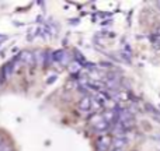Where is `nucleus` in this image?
<instances>
[{"instance_id":"f03ea898","label":"nucleus","mask_w":160,"mask_h":151,"mask_svg":"<svg viewBox=\"0 0 160 151\" xmlns=\"http://www.w3.org/2000/svg\"><path fill=\"white\" fill-rule=\"evenodd\" d=\"M52 60L53 62H62V63H65V62H68V55L65 50H58V52H55L52 55Z\"/></svg>"},{"instance_id":"9d476101","label":"nucleus","mask_w":160,"mask_h":151,"mask_svg":"<svg viewBox=\"0 0 160 151\" xmlns=\"http://www.w3.org/2000/svg\"><path fill=\"white\" fill-rule=\"evenodd\" d=\"M112 151H124V150H121V149H114Z\"/></svg>"},{"instance_id":"f257e3e1","label":"nucleus","mask_w":160,"mask_h":151,"mask_svg":"<svg viewBox=\"0 0 160 151\" xmlns=\"http://www.w3.org/2000/svg\"><path fill=\"white\" fill-rule=\"evenodd\" d=\"M133 123H135V120H133L132 113L128 112V111L121 112V115H119V125H121L124 129H129V127H132Z\"/></svg>"},{"instance_id":"7ed1b4c3","label":"nucleus","mask_w":160,"mask_h":151,"mask_svg":"<svg viewBox=\"0 0 160 151\" xmlns=\"http://www.w3.org/2000/svg\"><path fill=\"white\" fill-rule=\"evenodd\" d=\"M97 149L98 151H108L110 149V139L108 137H101L97 143Z\"/></svg>"},{"instance_id":"39448f33","label":"nucleus","mask_w":160,"mask_h":151,"mask_svg":"<svg viewBox=\"0 0 160 151\" xmlns=\"http://www.w3.org/2000/svg\"><path fill=\"white\" fill-rule=\"evenodd\" d=\"M20 59H21L25 64H31L35 62V56H34L31 52H22L21 56H20Z\"/></svg>"},{"instance_id":"f8f14e48","label":"nucleus","mask_w":160,"mask_h":151,"mask_svg":"<svg viewBox=\"0 0 160 151\" xmlns=\"http://www.w3.org/2000/svg\"><path fill=\"white\" fill-rule=\"evenodd\" d=\"M158 6H159V8H160V2H158Z\"/></svg>"},{"instance_id":"9b49d317","label":"nucleus","mask_w":160,"mask_h":151,"mask_svg":"<svg viewBox=\"0 0 160 151\" xmlns=\"http://www.w3.org/2000/svg\"><path fill=\"white\" fill-rule=\"evenodd\" d=\"M2 144H3V143H2V137H0V146H2Z\"/></svg>"},{"instance_id":"20e7f679","label":"nucleus","mask_w":160,"mask_h":151,"mask_svg":"<svg viewBox=\"0 0 160 151\" xmlns=\"http://www.w3.org/2000/svg\"><path fill=\"white\" fill-rule=\"evenodd\" d=\"M90 108H91V99L88 97H83L82 101L79 102V109L86 112V111H90Z\"/></svg>"},{"instance_id":"0eeeda50","label":"nucleus","mask_w":160,"mask_h":151,"mask_svg":"<svg viewBox=\"0 0 160 151\" xmlns=\"http://www.w3.org/2000/svg\"><path fill=\"white\" fill-rule=\"evenodd\" d=\"M11 69H13V63L6 64V66H4V73H6V76H10V74H11Z\"/></svg>"},{"instance_id":"1a4fd4ad","label":"nucleus","mask_w":160,"mask_h":151,"mask_svg":"<svg viewBox=\"0 0 160 151\" xmlns=\"http://www.w3.org/2000/svg\"><path fill=\"white\" fill-rule=\"evenodd\" d=\"M56 80V76H53V77H51V78H48V84H49V83H52V81H55Z\"/></svg>"},{"instance_id":"423d86ee","label":"nucleus","mask_w":160,"mask_h":151,"mask_svg":"<svg viewBox=\"0 0 160 151\" xmlns=\"http://www.w3.org/2000/svg\"><path fill=\"white\" fill-rule=\"evenodd\" d=\"M125 146H127V139H124V137H117L115 140L112 141V147H114V149L124 150Z\"/></svg>"},{"instance_id":"6e6552de","label":"nucleus","mask_w":160,"mask_h":151,"mask_svg":"<svg viewBox=\"0 0 160 151\" xmlns=\"http://www.w3.org/2000/svg\"><path fill=\"white\" fill-rule=\"evenodd\" d=\"M0 151H13V150H11V147L8 146V144H4V143H3L2 146H0Z\"/></svg>"}]
</instances>
